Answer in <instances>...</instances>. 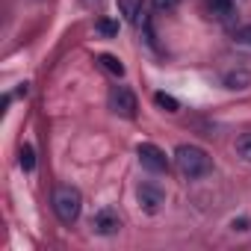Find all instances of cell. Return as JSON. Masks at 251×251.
Masks as SVG:
<instances>
[{
    "instance_id": "obj_1",
    "label": "cell",
    "mask_w": 251,
    "mask_h": 251,
    "mask_svg": "<svg viewBox=\"0 0 251 251\" xmlns=\"http://www.w3.org/2000/svg\"><path fill=\"white\" fill-rule=\"evenodd\" d=\"M175 163H177L180 175L189 177V180H201V177H207V175L213 172L210 154H207L204 148H198V145H177Z\"/></svg>"
},
{
    "instance_id": "obj_2",
    "label": "cell",
    "mask_w": 251,
    "mask_h": 251,
    "mask_svg": "<svg viewBox=\"0 0 251 251\" xmlns=\"http://www.w3.org/2000/svg\"><path fill=\"white\" fill-rule=\"evenodd\" d=\"M50 207H53V213H56V219H59L62 225H74V222L80 219V210H83V195H80L77 186L62 183V186L53 189Z\"/></svg>"
},
{
    "instance_id": "obj_3",
    "label": "cell",
    "mask_w": 251,
    "mask_h": 251,
    "mask_svg": "<svg viewBox=\"0 0 251 251\" xmlns=\"http://www.w3.org/2000/svg\"><path fill=\"white\" fill-rule=\"evenodd\" d=\"M136 157H139L142 169H148L151 175L169 172V157H166V151H163L160 145H154V142H142V145L136 148Z\"/></svg>"
},
{
    "instance_id": "obj_4",
    "label": "cell",
    "mask_w": 251,
    "mask_h": 251,
    "mask_svg": "<svg viewBox=\"0 0 251 251\" xmlns=\"http://www.w3.org/2000/svg\"><path fill=\"white\" fill-rule=\"evenodd\" d=\"M109 109L115 115H121V118H136V109H139L136 95L127 86H112V92H109Z\"/></svg>"
},
{
    "instance_id": "obj_5",
    "label": "cell",
    "mask_w": 251,
    "mask_h": 251,
    "mask_svg": "<svg viewBox=\"0 0 251 251\" xmlns=\"http://www.w3.org/2000/svg\"><path fill=\"white\" fill-rule=\"evenodd\" d=\"M136 198H139V207L145 210V213H160V207L166 204V192L157 186V183H139V189H136Z\"/></svg>"
},
{
    "instance_id": "obj_6",
    "label": "cell",
    "mask_w": 251,
    "mask_h": 251,
    "mask_svg": "<svg viewBox=\"0 0 251 251\" xmlns=\"http://www.w3.org/2000/svg\"><path fill=\"white\" fill-rule=\"evenodd\" d=\"M92 230H95L98 236H112V233H118V230H121L118 213H115L112 207H100V210L92 216Z\"/></svg>"
},
{
    "instance_id": "obj_7",
    "label": "cell",
    "mask_w": 251,
    "mask_h": 251,
    "mask_svg": "<svg viewBox=\"0 0 251 251\" xmlns=\"http://www.w3.org/2000/svg\"><path fill=\"white\" fill-rule=\"evenodd\" d=\"M142 9H145V0H118V12L124 15V21H130L133 27L142 24Z\"/></svg>"
},
{
    "instance_id": "obj_8",
    "label": "cell",
    "mask_w": 251,
    "mask_h": 251,
    "mask_svg": "<svg viewBox=\"0 0 251 251\" xmlns=\"http://www.w3.org/2000/svg\"><path fill=\"white\" fill-rule=\"evenodd\" d=\"M207 12L216 21H227L233 15V3H230V0H207Z\"/></svg>"
},
{
    "instance_id": "obj_9",
    "label": "cell",
    "mask_w": 251,
    "mask_h": 251,
    "mask_svg": "<svg viewBox=\"0 0 251 251\" xmlns=\"http://www.w3.org/2000/svg\"><path fill=\"white\" fill-rule=\"evenodd\" d=\"M98 65H100L103 71H109L112 77H124V65H121V59H115L112 53H100V56H98Z\"/></svg>"
},
{
    "instance_id": "obj_10",
    "label": "cell",
    "mask_w": 251,
    "mask_h": 251,
    "mask_svg": "<svg viewBox=\"0 0 251 251\" xmlns=\"http://www.w3.org/2000/svg\"><path fill=\"white\" fill-rule=\"evenodd\" d=\"M248 83H251L248 71H230V74H225V86L227 89H245Z\"/></svg>"
},
{
    "instance_id": "obj_11",
    "label": "cell",
    "mask_w": 251,
    "mask_h": 251,
    "mask_svg": "<svg viewBox=\"0 0 251 251\" xmlns=\"http://www.w3.org/2000/svg\"><path fill=\"white\" fill-rule=\"evenodd\" d=\"M18 163H21L24 172H33V169H36V151H33V145H24V148H21Z\"/></svg>"
},
{
    "instance_id": "obj_12",
    "label": "cell",
    "mask_w": 251,
    "mask_h": 251,
    "mask_svg": "<svg viewBox=\"0 0 251 251\" xmlns=\"http://www.w3.org/2000/svg\"><path fill=\"white\" fill-rule=\"evenodd\" d=\"M154 100H157V106H160V109H166V112H177V109H180V103H177L172 95H166V92H157V95H154Z\"/></svg>"
},
{
    "instance_id": "obj_13",
    "label": "cell",
    "mask_w": 251,
    "mask_h": 251,
    "mask_svg": "<svg viewBox=\"0 0 251 251\" xmlns=\"http://www.w3.org/2000/svg\"><path fill=\"white\" fill-rule=\"evenodd\" d=\"M236 154H239L245 163H251V133H245V136L236 139Z\"/></svg>"
},
{
    "instance_id": "obj_14",
    "label": "cell",
    "mask_w": 251,
    "mask_h": 251,
    "mask_svg": "<svg viewBox=\"0 0 251 251\" xmlns=\"http://www.w3.org/2000/svg\"><path fill=\"white\" fill-rule=\"evenodd\" d=\"M177 3H180V0H151V6H154V12H175L177 9Z\"/></svg>"
},
{
    "instance_id": "obj_15",
    "label": "cell",
    "mask_w": 251,
    "mask_h": 251,
    "mask_svg": "<svg viewBox=\"0 0 251 251\" xmlns=\"http://www.w3.org/2000/svg\"><path fill=\"white\" fill-rule=\"evenodd\" d=\"M98 33H103V36H115V33H118V24H115V21L100 18V21H98Z\"/></svg>"
},
{
    "instance_id": "obj_16",
    "label": "cell",
    "mask_w": 251,
    "mask_h": 251,
    "mask_svg": "<svg viewBox=\"0 0 251 251\" xmlns=\"http://www.w3.org/2000/svg\"><path fill=\"white\" fill-rule=\"evenodd\" d=\"M233 39H236L239 45H248V48H251V24H245V27H239V30L233 33Z\"/></svg>"
},
{
    "instance_id": "obj_17",
    "label": "cell",
    "mask_w": 251,
    "mask_h": 251,
    "mask_svg": "<svg viewBox=\"0 0 251 251\" xmlns=\"http://www.w3.org/2000/svg\"><path fill=\"white\" fill-rule=\"evenodd\" d=\"M230 227H233V230H245V227H248V219H239V222L233 219V225H230Z\"/></svg>"
}]
</instances>
